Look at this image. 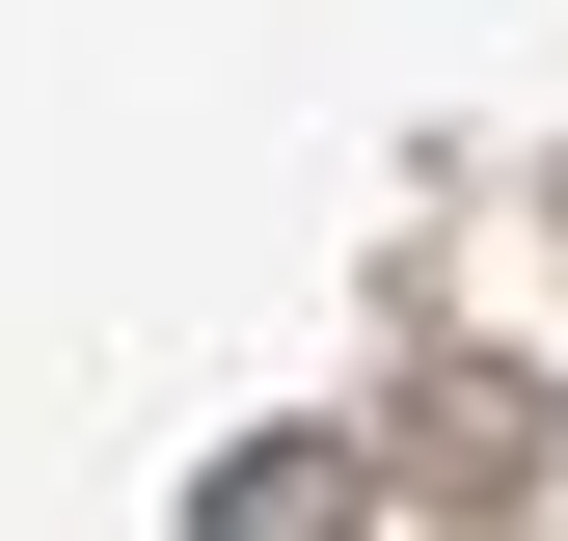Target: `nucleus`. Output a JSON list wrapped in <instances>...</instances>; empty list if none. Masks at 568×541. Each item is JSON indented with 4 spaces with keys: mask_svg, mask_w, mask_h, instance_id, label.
<instances>
[{
    "mask_svg": "<svg viewBox=\"0 0 568 541\" xmlns=\"http://www.w3.org/2000/svg\"><path fill=\"white\" fill-rule=\"evenodd\" d=\"M190 541H352V460H217V514Z\"/></svg>",
    "mask_w": 568,
    "mask_h": 541,
    "instance_id": "nucleus-1",
    "label": "nucleus"
}]
</instances>
